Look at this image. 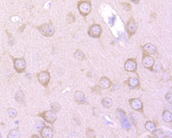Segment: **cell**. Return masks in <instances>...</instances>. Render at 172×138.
I'll return each instance as SVG.
<instances>
[{
  "instance_id": "cell-14",
  "label": "cell",
  "mask_w": 172,
  "mask_h": 138,
  "mask_svg": "<svg viewBox=\"0 0 172 138\" xmlns=\"http://www.w3.org/2000/svg\"><path fill=\"white\" fill-rule=\"evenodd\" d=\"M100 84L101 87L104 88H108L110 85V81L107 78L104 77L100 80Z\"/></svg>"
},
{
  "instance_id": "cell-23",
  "label": "cell",
  "mask_w": 172,
  "mask_h": 138,
  "mask_svg": "<svg viewBox=\"0 0 172 138\" xmlns=\"http://www.w3.org/2000/svg\"><path fill=\"white\" fill-rule=\"evenodd\" d=\"M31 138H40L39 136L37 135H32Z\"/></svg>"
},
{
  "instance_id": "cell-12",
  "label": "cell",
  "mask_w": 172,
  "mask_h": 138,
  "mask_svg": "<svg viewBox=\"0 0 172 138\" xmlns=\"http://www.w3.org/2000/svg\"><path fill=\"white\" fill-rule=\"evenodd\" d=\"M76 102L79 104L82 103L84 101V95L81 91H77L75 95Z\"/></svg>"
},
{
  "instance_id": "cell-17",
  "label": "cell",
  "mask_w": 172,
  "mask_h": 138,
  "mask_svg": "<svg viewBox=\"0 0 172 138\" xmlns=\"http://www.w3.org/2000/svg\"><path fill=\"white\" fill-rule=\"evenodd\" d=\"M24 98V94L22 91H19L15 95L16 100L18 102L23 101Z\"/></svg>"
},
{
  "instance_id": "cell-8",
  "label": "cell",
  "mask_w": 172,
  "mask_h": 138,
  "mask_svg": "<svg viewBox=\"0 0 172 138\" xmlns=\"http://www.w3.org/2000/svg\"><path fill=\"white\" fill-rule=\"evenodd\" d=\"M42 138H53V131L52 128L48 126H45L40 132Z\"/></svg>"
},
{
  "instance_id": "cell-18",
  "label": "cell",
  "mask_w": 172,
  "mask_h": 138,
  "mask_svg": "<svg viewBox=\"0 0 172 138\" xmlns=\"http://www.w3.org/2000/svg\"><path fill=\"white\" fill-rule=\"evenodd\" d=\"M87 136L88 138H96L95 133L91 128H88L86 131Z\"/></svg>"
},
{
  "instance_id": "cell-5",
  "label": "cell",
  "mask_w": 172,
  "mask_h": 138,
  "mask_svg": "<svg viewBox=\"0 0 172 138\" xmlns=\"http://www.w3.org/2000/svg\"><path fill=\"white\" fill-rule=\"evenodd\" d=\"M14 67L17 72L21 73L24 72L26 69V64L23 58H15L13 60Z\"/></svg>"
},
{
  "instance_id": "cell-19",
  "label": "cell",
  "mask_w": 172,
  "mask_h": 138,
  "mask_svg": "<svg viewBox=\"0 0 172 138\" xmlns=\"http://www.w3.org/2000/svg\"><path fill=\"white\" fill-rule=\"evenodd\" d=\"M45 126H46V125H45V123L43 121H41L37 123V124H36L35 127L37 131L41 132V131L42 130V129H43Z\"/></svg>"
},
{
  "instance_id": "cell-10",
  "label": "cell",
  "mask_w": 172,
  "mask_h": 138,
  "mask_svg": "<svg viewBox=\"0 0 172 138\" xmlns=\"http://www.w3.org/2000/svg\"><path fill=\"white\" fill-rule=\"evenodd\" d=\"M154 59L148 55H144L143 59V63L145 67H151L154 64Z\"/></svg>"
},
{
  "instance_id": "cell-7",
  "label": "cell",
  "mask_w": 172,
  "mask_h": 138,
  "mask_svg": "<svg viewBox=\"0 0 172 138\" xmlns=\"http://www.w3.org/2000/svg\"><path fill=\"white\" fill-rule=\"evenodd\" d=\"M126 29L127 32L131 36L134 34L137 31V24L133 18H131L128 22L126 26Z\"/></svg>"
},
{
  "instance_id": "cell-2",
  "label": "cell",
  "mask_w": 172,
  "mask_h": 138,
  "mask_svg": "<svg viewBox=\"0 0 172 138\" xmlns=\"http://www.w3.org/2000/svg\"><path fill=\"white\" fill-rule=\"evenodd\" d=\"M50 75L48 72L42 71L37 74V79L41 84L45 87H48L50 80Z\"/></svg>"
},
{
  "instance_id": "cell-4",
  "label": "cell",
  "mask_w": 172,
  "mask_h": 138,
  "mask_svg": "<svg viewBox=\"0 0 172 138\" xmlns=\"http://www.w3.org/2000/svg\"><path fill=\"white\" fill-rule=\"evenodd\" d=\"M39 30L44 35L50 37L55 32V28L51 24H45L39 27Z\"/></svg>"
},
{
  "instance_id": "cell-22",
  "label": "cell",
  "mask_w": 172,
  "mask_h": 138,
  "mask_svg": "<svg viewBox=\"0 0 172 138\" xmlns=\"http://www.w3.org/2000/svg\"><path fill=\"white\" fill-rule=\"evenodd\" d=\"M93 91H94L96 94L99 93L100 91V87H94L93 88Z\"/></svg>"
},
{
  "instance_id": "cell-9",
  "label": "cell",
  "mask_w": 172,
  "mask_h": 138,
  "mask_svg": "<svg viewBox=\"0 0 172 138\" xmlns=\"http://www.w3.org/2000/svg\"><path fill=\"white\" fill-rule=\"evenodd\" d=\"M137 63L135 60L131 58L128 59L125 64V67L129 71H134L137 67Z\"/></svg>"
},
{
  "instance_id": "cell-3",
  "label": "cell",
  "mask_w": 172,
  "mask_h": 138,
  "mask_svg": "<svg viewBox=\"0 0 172 138\" xmlns=\"http://www.w3.org/2000/svg\"><path fill=\"white\" fill-rule=\"evenodd\" d=\"M40 116L46 122L50 124L54 123L57 119V115L52 110L45 111L40 114Z\"/></svg>"
},
{
  "instance_id": "cell-25",
  "label": "cell",
  "mask_w": 172,
  "mask_h": 138,
  "mask_svg": "<svg viewBox=\"0 0 172 138\" xmlns=\"http://www.w3.org/2000/svg\"><path fill=\"white\" fill-rule=\"evenodd\" d=\"M0 61H1V58H0Z\"/></svg>"
},
{
  "instance_id": "cell-6",
  "label": "cell",
  "mask_w": 172,
  "mask_h": 138,
  "mask_svg": "<svg viewBox=\"0 0 172 138\" xmlns=\"http://www.w3.org/2000/svg\"><path fill=\"white\" fill-rule=\"evenodd\" d=\"M102 32V28L99 25H93L89 28L88 30L89 35L90 36L93 37V38H100Z\"/></svg>"
},
{
  "instance_id": "cell-11",
  "label": "cell",
  "mask_w": 172,
  "mask_h": 138,
  "mask_svg": "<svg viewBox=\"0 0 172 138\" xmlns=\"http://www.w3.org/2000/svg\"><path fill=\"white\" fill-rule=\"evenodd\" d=\"M143 49L145 52L149 54H154L157 51V48L155 45L149 43L143 46Z\"/></svg>"
},
{
  "instance_id": "cell-15",
  "label": "cell",
  "mask_w": 172,
  "mask_h": 138,
  "mask_svg": "<svg viewBox=\"0 0 172 138\" xmlns=\"http://www.w3.org/2000/svg\"><path fill=\"white\" fill-rule=\"evenodd\" d=\"M8 112L9 117L12 118H14L17 116L18 112L17 110L14 108H10L8 110Z\"/></svg>"
},
{
  "instance_id": "cell-13",
  "label": "cell",
  "mask_w": 172,
  "mask_h": 138,
  "mask_svg": "<svg viewBox=\"0 0 172 138\" xmlns=\"http://www.w3.org/2000/svg\"><path fill=\"white\" fill-rule=\"evenodd\" d=\"M20 134L18 130L13 129L10 131L8 135L7 138H20Z\"/></svg>"
},
{
  "instance_id": "cell-16",
  "label": "cell",
  "mask_w": 172,
  "mask_h": 138,
  "mask_svg": "<svg viewBox=\"0 0 172 138\" xmlns=\"http://www.w3.org/2000/svg\"><path fill=\"white\" fill-rule=\"evenodd\" d=\"M75 56L77 59L83 60L85 58V55L83 51L80 50H78L75 52Z\"/></svg>"
},
{
  "instance_id": "cell-21",
  "label": "cell",
  "mask_w": 172,
  "mask_h": 138,
  "mask_svg": "<svg viewBox=\"0 0 172 138\" xmlns=\"http://www.w3.org/2000/svg\"><path fill=\"white\" fill-rule=\"evenodd\" d=\"M75 17L73 16V14H70L69 16L68 17V20H70V23L73 22H74V20H75Z\"/></svg>"
},
{
  "instance_id": "cell-20",
  "label": "cell",
  "mask_w": 172,
  "mask_h": 138,
  "mask_svg": "<svg viewBox=\"0 0 172 138\" xmlns=\"http://www.w3.org/2000/svg\"><path fill=\"white\" fill-rule=\"evenodd\" d=\"M51 108L52 109V111L54 112H58L61 109V106L58 103H54L52 105Z\"/></svg>"
},
{
  "instance_id": "cell-1",
  "label": "cell",
  "mask_w": 172,
  "mask_h": 138,
  "mask_svg": "<svg viewBox=\"0 0 172 138\" xmlns=\"http://www.w3.org/2000/svg\"><path fill=\"white\" fill-rule=\"evenodd\" d=\"M78 7L80 13L84 17L88 15L91 10V4L89 1H81L78 2Z\"/></svg>"
},
{
  "instance_id": "cell-24",
  "label": "cell",
  "mask_w": 172,
  "mask_h": 138,
  "mask_svg": "<svg viewBox=\"0 0 172 138\" xmlns=\"http://www.w3.org/2000/svg\"><path fill=\"white\" fill-rule=\"evenodd\" d=\"M0 138H2V136H1V133H0Z\"/></svg>"
}]
</instances>
